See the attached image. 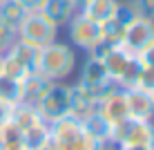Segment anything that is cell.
<instances>
[{
	"instance_id": "cell-1",
	"label": "cell",
	"mask_w": 154,
	"mask_h": 150,
	"mask_svg": "<svg viewBox=\"0 0 154 150\" xmlns=\"http://www.w3.org/2000/svg\"><path fill=\"white\" fill-rule=\"evenodd\" d=\"M49 137L51 146L56 150H98L103 146L85 130L83 121L74 119V116H63L56 123H51Z\"/></svg>"
},
{
	"instance_id": "cell-2",
	"label": "cell",
	"mask_w": 154,
	"mask_h": 150,
	"mask_svg": "<svg viewBox=\"0 0 154 150\" xmlns=\"http://www.w3.org/2000/svg\"><path fill=\"white\" fill-rule=\"evenodd\" d=\"M74 63H76V56H74L72 47L54 40V43H49V45L40 47L36 72L42 74L47 81L56 83V81L67 78L74 72Z\"/></svg>"
},
{
	"instance_id": "cell-3",
	"label": "cell",
	"mask_w": 154,
	"mask_h": 150,
	"mask_svg": "<svg viewBox=\"0 0 154 150\" xmlns=\"http://www.w3.org/2000/svg\"><path fill=\"white\" fill-rule=\"evenodd\" d=\"M16 31H18L20 40L29 43L34 47H45L49 43H54L58 36V27L51 20H47L40 11H27Z\"/></svg>"
},
{
	"instance_id": "cell-4",
	"label": "cell",
	"mask_w": 154,
	"mask_h": 150,
	"mask_svg": "<svg viewBox=\"0 0 154 150\" xmlns=\"http://www.w3.org/2000/svg\"><path fill=\"white\" fill-rule=\"evenodd\" d=\"M36 110L47 126L56 123L63 116H69V85H63L60 81L51 83L36 103Z\"/></svg>"
},
{
	"instance_id": "cell-5",
	"label": "cell",
	"mask_w": 154,
	"mask_h": 150,
	"mask_svg": "<svg viewBox=\"0 0 154 150\" xmlns=\"http://www.w3.org/2000/svg\"><path fill=\"white\" fill-rule=\"evenodd\" d=\"M109 143H114V146H125V143L154 146V126H152V121L127 116L125 121L114 123L109 128Z\"/></svg>"
},
{
	"instance_id": "cell-6",
	"label": "cell",
	"mask_w": 154,
	"mask_h": 150,
	"mask_svg": "<svg viewBox=\"0 0 154 150\" xmlns=\"http://www.w3.org/2000/svg\"><path fill=\"white\" fill-rule=\"evenodd\" d=\"M78 83H81L87 92H92L94 96H96V101H100L105 94L114 92V90L119 88L116 81L107 74L103 61L96 58V56H89L87 61H85V65L81 69V81Z\"/></svg>"
},
{
	"instance_id": "cell-7",
	"label": "cell",
	"mask_w": 154,
	"mask_h": 150,
	"mask_svg": "<svg viewBox=\"0 0 154 150\" xmlns=\"http://www.w3.org/2000/svg\"><path fill=\"white\" fill-rule=\"evenodd\" d=\"M154 40V20L150 18H134L123 31V38H121V47L132 56H139L143 49Z\"/></svg>"
},
{
	"instance_id": "cell-8",
	"label": "cell",
	"mask_w": 154,
	"mask_h": 150,
	"mask_svg": "<svg viewBox=\"0 0 154 150\" xmlns=\"http://www.w3.org/2000/svg\"><path fill=\"white\" fill-rule=\"evenodd\" d=\"M67 27H69V38H72V43H74V45H78L81 49L92 52L94 45H98V43L103 40L100 23L87 18V16H83L81 11L74 14V18L67 23Z\"/></svg>"
},
{
	"instance_id": "cell-9",
	"label": "cell",
	"mask_w": 154,
	"mask_h": 150,
	"mask_svg": "<svg viewBox=\"0 0 154 150\" xmlns=\"http://www.w3.org/2000/svg\"><path fill=\"white\" fill-rule=\"evenodd\" d=\"M96 114H100L105 121L109 123V126L125 121L127 116H130V112H127V103H125V94H123V90L116 88L114 92L105 94L103 99L98 101V105H96Z\"/></svg>"
},
{
	"instance_id": "cell-10",
	"label": "cell",
	"mask_w": 154,
	"mask_h": 150,
	"mask_svg": "<svg viewBox=\"0 0 154 150\" xmlns=\"http://www.w3.org/2000/svg\"><path fill=\"white\" fill-rule=\"evenodd\" d=\"M96 105H98L96 96L92 92H87L81 83L69 85V116L85 121L87 116H92L96 112Z\"/></svg>"
},
{
	"instance_id": "cell-11",
	"label": "cell",
	"mask_w": 154,
	"mask_h": 150,
	"mask_svg": "<svg viewBox=\"0 0 154 150\" xmlns=\"http://www.w3.org/2000/svg\"><path fill=\"white\" fill-rule=\"evenodd\" d=\"M125 94V103H127V112L132 119H143V121H152L154 116V103L150 92H143L139 88H130L123 90Z\"/></svg>"
},
{
	"instance_id": "cell-12",
	"label": "cell",
	"mask_w": 154,
	"mask_h": 150,
	"mask_svg": "<svg viewBox=\"0 0 154 150\" xmlns=\"http://www.w3.org/2000/svg\"><path fill=\"white\" fill-rule=\"evenodd\" d=\"M38 11L45 16L47 20H51L56 27H63V25H67L74 18V14H76L78 9L72 5V0H45Z\"/></svg>"
},
{
	"instance_id": "cell-13",
	"label": "cell",
	"mask_w": 154,
	"mask_h": 150,
	"mask_svg": "<svg viewBox=\"0 0 154 150\" xmlns=\"http://www.w3.org/2000/svg\"><path fill=\"white\" fill-rule=\"evenodd\" d=\"M20 85H23V99H20V103L36 105L40 101V96L47 92V88L51 85V81H47L38 72H29L27 76L20 81Z\"/></svg>"
},
{
	"instance_id": "cell-14",
	"label": "cell",
	"mask_w": 154,
	"mask_h": 150,
	"mask_svg": "<svg viewBox=\"0 0 154 150\" xmlns=\"http://www.w3.org/2000/svg\"><path fill=\"white\" fill-rule=\"evenodd\" d=\"M38 52H40V47H34V45H29V43L16 38V43L9 47L7 54L14 56L27 72H36V65H38Z\"/></svg>"
},
{
	"instance_id": "cell-15",
	"label": "cell",
	"mask_w": 154,
	"mask_h": 150,
	"mask_svg": "<svg viewBox=\"0 0 154 150\" xmlns=\"http://www.w3.org/2000/svg\"><path fill=\"white\" fill-rule=\"evenodd\" d=\"M116 5H119V0H89L83 9H78V11L103 25V23H107V20L114 18Z\"/></svg>"
},
{
	"instance_id": "cell-16",
	"label": "cell",
	"mask_w": 154,
	"mask_h": 150,
	"mask_svg": "<svg viewBox=\"0 0 154 150\" xmlns=\"http://www.w3.org/2000/svg\"><path fill=\"white\" fill-rule=\"evenodd\" d=\"M11 121L20 128V132L29 130V128L38 126V123H45V121L40 119L36 105H29V103H18V105H14V110H11Z\"/></svg>"
},
{
	"instance_id": "cell-17",
	"label": "cell",
	"mask_w": 154,
	"mask_h": 150,
	"mask_svg": "<svg viewBox=\"0 0 154 150\" xmlns=\"http://www.w3.org/2000/svg\"><path fill=\"white\" fill-rule=\"evenodd\" d=\"M130 58H132V54H127L121 45H114L107 54L100 58V61H103V65H105V69H107V74L116 81V78L121 76V72L125 69V65H127V61H130Z\"/></svg>"
},
{
	"instance_id": "cell-18",
	"label": "cell",
	"mask_w": 154,
	"mask_h": 150,
	"mask_svg": "<svg viewBox=\"0 0 154 150\" xmlns=\"http://www.w3.org/2000/svg\"><path fill=\"white\" fill-rule=\"evenodd\" d=\"M23 78H14L7 76V74L0 72V99L7 101L9 105H18L20 99H23V85H20Z\"/></svg>"
},
{
	"instance_id": "cell-19",
	"label": "cell",
	"mask_w": 154,
	"mask_h": 150,
	"mask_svg": "<svg viewBox=\"0 0 154 150\" xmlns=\"http://www.w3.org/2000/svg\"><path fill=\"white\" fill-rule=\"evenodd\" d=\"M23 141L27 143L29 150H40V148H45L47 143L51 141V137H49V126H47V123H38V126L25 130V132H23Z\"/></svg>"
},
{
	"instance_id": "cell-20",
	"label": "cell",
	"mask_w": 154,
	"mask_h": 150,
	"mask_svg": "<svg viewBox=\"0 0 154 150\" xmlns=\"http://www.w3.org/2000/svg\"><path fill=\"white\" fill-rule=\"evenodd\" d=\"M25 14H27V9L16 0H2L0 2V20H5L7 25H11L16 29H18L20 20L25 18Z\"/></svg>"
},
{
	"instance_id": "cell-21",
	"label": "cell",
	"mask_w": 154,
	"mask_h": 150,
	"mask_svg": "<svg viewBox=\"0 0 154 150\" xmlns=\"http://www.w3.org/2000/svg\"><path fill=\"white\" fill-rule=\"evenodd\" d=\"M141 61L139 56H132L130 61H127L125 69L121 72V76L116 78V85H119V90H130V88H136V81H139V74H141Z\"/></svg>"
},
{
	"instance_id": "cell-22",
	"label": "cell",
	"mask_w": 154,
	"mask_h": 150,
	"mask_svg": "<svg viewBox=\"0 0 154 150\" xmlns=\"http://www.w3.org/2000/svg\"><path fill=\"white\" fill-rule=\"evenodd\" d=\"M83 126H85V130H87L89 135L96 139V141H100V143L109 141V128H112V126H109V123L105 121L100 114H96V112H94L92 116H87V119L83 121Z\"/></svg>"
},
{
	"instance_id": "cell-23",
	"label": "cell",
	"mask_w": 154,
	"mask_h": 150,
	"mask_svg": "<svg viewBox=\"0 0 154 150\" xmlns=\"http://www.w3.org/2000/svg\"><path fill=\"white\" fill-rule=\"evenodd\" d=\"M134 18H139V9H136L134 0H123V2L116 5V11H114V20L116 23H121L123 27H127Z\"/></svg>"
},
{
	"instance_id": "cell-24",
	"label": "cell",
	"mask_w": 154,
	"mask_h": 150,
	"mask_svg": "<svg viewBox=\"0 0 154 150\" xmlns=\"http://www.w3.org/2000/svg\"><path fill=\"white\" fill-rule=\"evenodd\" d=\"M100 31H103V40L105 43H109V45H121V38H123L125 27L112 18V20H107V23L100 25Z\"/></svg>"
},
{
	"instance_id": "cell-25",
	"label": "cell",
	"mask_w": 154,
	"mask_h": 150,
	"mask_svg": "<svg viewBox=\"0 0 154 150\" xmlns=\"http://www.w3.org/2000/svg\"><path fill=\"white\" fill-rule=\"evenodd\" d=\"M16 38H18V31H16V27L7 25L5 20H0V56L7 54L9 47L16 43Z\"/></svg>"
},
{
	"instance_id": "cell-26",
	"label": "cell",
	"mask_w": 154,
	"mask_h": 150,
	"mask_svg": "<svg viewBox=\"0 0 154 150\" xmlns=\"http://www.w3.org/2000/svg\"><path fill=\"white\" fill-rule=\"evenodd\" d=\"M141 65H143V63H141ZM136 88L143 90V92H152V90H154V67H150V65H143L141 67Z\"/></svg>"
},
{
	"instance_id": "cell-27",
	"label": "cell",
	"mask_w": 154,
	"mask_h": 150,
	"mask_svg": "<svg viewBox=\"0 0 154 150\" xmlns=\"http://www.w3.org/2000/svg\"><path fill=\"white\" fill-rule=\"evenodd\" d=\"M134 5L139 9V16L154 20V0H134Z\"/></svg>"
},
{
	"instance_id": "cell-28",
	"label": "cell",
	"mask_w": 154,
	"mask_h": 150,
	"mask_svg": "<svg viewBox=\"0 0 154 150\" xmlns=\"http://www.w3.org/2000/svg\"><path fill=\"white\" fill-rule=\"evenodd\" d=\"M139 61L143 63V65H150V67H154V40L150 43V45L145 47V49L139 54Z\"/></svg>"
},
{
	"instance_id": "cell-29",
	"label": "cell",
	"mask_w": 154,
	"mask_h": 150,
	"mask_svg": "<svg viewBox=\"0 0 154 150\" xmlns=\"http://www.w3.org/2000/svg\"><path fill=\"white\" fill-rule=\"evenodd\" d=\"M11 110H14V105H9L7 101L0 99V126H2V123H7L9 119H11Z\"/></svg>"
},
{
	"instance_id": "cell-30",
	"label": "cell",
	"mask_w": 154,
	"mask_h": 150,
	"mask_svg": "<svg viewBox=\"0 0 154 150\" xmlns=\"http://www.w3.org/2000/svg\"><path fill=\"white\" fill-rule=\"evenodd\" d=\"M16 2H20L25 9H27V11H38L45 0H16Z\"/></svg>"
},
{
	"instance_id": "cell-31",
	"label": "cell",
	"mask_w": 154,
	"mask_h": 150,
	"mask_svg": "<svg viewBox=\"0 0 154 150\" xmlns=\"http://www.w3.org/2000/svg\"><path fill=\"white\" fill-rule=\"evenodd\" d=\"M0 150H29V148H27V143H25L23 139H18V141H11V143L0 146Z\"/></svg>"
},
{
	"instance_id": "cell-32",
	"label": "cell",
	"mask_w": 154,
	"mask_h": 150,
	"mask_svg": "<svg viewBox=\"0 0 154 150\" xmlns=\"http://www.w3.org/2000/svg\"><path fill=\"white\" fill-rule=\"evenodd\" d=\"M119 150H154V146H145V143H125V146H119Z\"/></svg>"
},
{
	"instance_id": "cell-33",
	"label": "cell",
	"mask_w": 154,
	"mask_h": 150,
	"mask_svg": "<svg viewBox=\"0 0 154 150\" xmlns=\"http://www.w3.org/2000/svg\"><path fill=\"white\" fill-rule=\"evenodd\" d=\"M98 150H119V146H114V143H109V141H105L103 146H100Z\"/></svg>"
},
{
	"instance_id": "cell-34",
	"label": "cell",
	"mask_w": 154,
	"mask_h": 150,
	"mask_svg": "<svg viewBox=\"0 0 154 150\" xmlns=\"http://www.w3.org/2000/svg\"><path fill=\"white\" fill-rule=\"evenodd\" d=\"M87 2H89V0H72V5H74L76 9H83V7H85Z\"/></svg>"
},
{
	"instance_id": "cell-35",
	"label": "cell",
	"mask_w": 154,
	"mask_h": 150,
	"mask_svg": "<svg viewBox=\"0 0 154 150\" xmlns=\"http://www.w3.org/2000/svg\"><path fill=\"white\" fill-rule=\"evenodd\" d=\"M40 150H56V148H54V146H51V141H49V143H47V146H45V148H40Z\"/></svg>"
},
{
	"instance_id": "cell-36",
	"label": "cell",
	"mask_w": 154,
	"mask_h": 150,
	"mask_svg": "<svg viewBox=\"0 0 154 150\" xmlns=\"http://www.w3.org/2000/svg\"><path fill=\"white\" fill-rule=\"evenodd\" d=\"M150 96H152V103H154V90H152V92H150Z\"/></svg>"
},
{
	"instance_id": "cell-37",
	"label": "cell",
	"mask_w": 154,
	"mask_h": 150,
	"mask_svg": "<svg viewBox=\"0 0 154 150\" xmlns=\"http://www.w3.org/2000/svg\"><path fill=\"white\" fill-rule=\"evenodd\" d=\"M0 65H2V56H0Z\"/></svg>"
},
{
	"instance_id": "cell-38",
	"label": "cell",
	"mask_w": 154,
	"mask_h": 150,
	"mask_svg": "<svg viewBox=\"0 0 154 150\" xmlns=\"http://www.w3.org/2000/svg\"><path fill=\"white\" fill-rule=\"evenodd\" d=\"M0 2H2V0H0Z\"/></svg>"
}]
</instances>
